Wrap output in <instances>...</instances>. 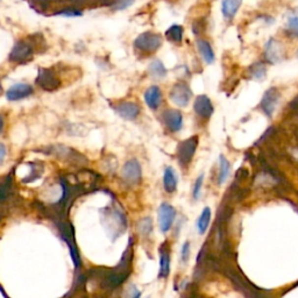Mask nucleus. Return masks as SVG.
<instances>
[{"mask_svg":"<svg viewBox=\"0 0 298 298\" xmlns=\"http://www.w3.org/2000/svg\"><path fill=\"white\" fill-rule=\"evenodd\" d=\"M280 91L276 88H270L269 90L266 91L263 94L261 104H260V109L267 117H272L275 110H276L278 100H280Z\"/></svg>","mask_w":298,"mask_h":298,"instance_id":"11","label":"nucleus"},{"mask_svg":"<svg viewBox=\"0 0 298 298\" xmlns=\"http://www.w3.org/2000/svg\"><path fill=\"white\" fill-rule=\"evenodd\" d=\"M36 84L44 91L53 92V91H56L57 89L61 88L62 79L55 69L40 68L36 77Z\"/></svg>","mask_w":298,"mask_h":298,"instance_id":"5","label":"nucleus"},{"mask_svg":"<svg viewBox=\"0 0 298 298\" xmlns=\"http://www.w3.org/2000/svg\"><path fill=\"white\" fill-rule=\"evenodd\" d=\"M136 230L141 236L148 237L149 234L153 232V223H151L150 218H144V219L139 221L138 225H136Z\"/></svg>","mask_w":298,"mask_h":298,"instance_id":"27","label":"nucleus"},{"mask_svg":"<svg viewBox=\"0 0 298 298\" xmlns=\"http://www.w3.org/2000/svg\"><path fill=\"white\" fill-rule=\"evenodd\" d=\"M266 74H267V68H266V65L261 62L254 63V64L250 65L248 69L249 77L252 79H256V81L265 78Z\"/></svg>","mask_w":298,"mask_h":298,"instance_id":"25","label":"nucleus"},{"mask_svg":"<svg viewBox=\"0 0 298 298\" xmlns=\"http://www.w3.org/2000/svg\"><path fill=\"white\" fill-rule=\"evenodd\" d=\"M49 153L56 156L60 160L64 161L66 163L76 164V166H84L88 163L87 158L75 149L65 147V146H53L49 149Z\"/></svg>","mask_w":298,"mask_h":298,"instance_id":"7","label":"nucleus"},{"mask_svg":"<svg viewBox=\"0 0 298 298\" xmlns=\"http://www.w3.org/2000/svg\"><path fill=\"white\" fill-rule=\"evenodd\" d=\"M60 15L62 17H78V15H82V12L79 11H75V9H71V11H63L60 13Z\"/></svg>","mask_w":298,"mask_h":298,"instance_id":"32","label":"nucleus"},{"mask_svg":"<svg viewBox=\"0 0 298 298\" xmlns=\"http://www.w3.org/2000/svg\"><path fill=\"white\" fill-rule=\"evenodd\" d=\"M134 0H117L113 4L114 11H123V9L131 7Z\"/></svg>","mask_w":298,"mask_h":298,"instance_id":"30","label":"nucleus"},{"mask_svg":"<svg viewBox=\"0 0 298 298\" xmlns=\"http://www.w3.org/2000/svg\"><path fill=\"white\" fill-rule=\"evenodd\" d=\"M231 171V163L225 156L221 155L219 160V174H218V184L221 185L226 182L228 175Z\"/></svg>","mask_w":298,"mask_h":298,"instance_id":"24","label":"nucleus"},{"mask_svg":"<svg viewBox=\"0 0 298 298\" xmlns=\"http://www.w3.org/2000/svg\"><path fill=\"white\" fill-rule=\"evenodd\" d=\"M114 111L126 120H135L141 112V107L135 101H122L114 106Z\"/></svg>","mask_w":298,"mask_h":298,"instance_id":"13","label":"nucleus"},{"mask_svg":"<svg viewBox=\"0 0 298 298\" xmlns=\"http://www.w3.org/2000/svg\"><path fill=\"white\" fill-rule=\"evenodd\" d=\"M2 94V85H1V82H0V96Z\"/></svg>","mask_w":298,"mask_h":298,"instance_id":"35","label":"nucleus"},{"mask_svg":"<svg viewBox=\"0 0 298 298\" xmlns=\"http://www.w3.org/2000/svg\"><path fill=\"white\" fill-rule=\"evenodd\" d=\"M287 30L289 31L293 36L298 37V9L295 13L290 14L289 17H288Z\"/></svg>","mask_w":298,"mask_h":298,"instance_id":"28","label":"nucleus"},{"mask_svg":"<svg viewBox=\"0 0 298 298\" xmlns=\"http://www.w3.org/2000/svg\"><path fill=\"white\" fill-rule=\"evenodd\" d=\"M265 56L266 60H267L269 63H272V64L281 62L284 56V48L280 41L275 39L269 40L267 44H266Z\"/></svg>","mask_w":298,"mask_h":298,"instance_id":"14","label":"nucleus"},{"mask_svg":"<svg viewBox=\"0 0 298 298\" xmlns=\"http://www.w3.org/2000/svg\"><path fill=\"white\" fill-rule=\"evenodd\" d=\"M158 225H160L161 232L167 233L169 232L170 228L173 227L174 221L176 218V210L174 206H171L168 203H162L158 208Z\"/></svg>","mask_w":298,"mask_h":298,"instance_id":"9","label":"nucleus"},{"mask_svg":"<svg viewBox=\"0 0 298 298\" xmlns=\"http://www.w3.org/2000/svg\"><path fill=\"white\" fill-rule=\"evenodd\" d=\"M203 184H204V175H199L198 179H196L195 185H193V190H192V196L195 199H199V197H201Z\"/></svg>","mask_w":298,"mask_h":298,"instance_id":"29","label":"nucleus"},{"mask_svg":"<svg viewBox=\"0 0 298 298\" xmlns=\"http://www.w3.org/2000/svg\"><path fill=\"white\" fill-rule=\"evenodd\" d=\"M144 97L146 104H147L151 110H157L158 107L161 106V104H162V92H161L160 88L156 87V85L148 88L147 91H146L144 94Z\"/></svg>","mask_w":298,"mask_h":298,"instance_id":"19","label":"nucleus"},{"mask_svg":"<svg viewBox=\"0 0 298 298\" xmlns=\"http://www.w3.org/2000/svg\"><path fill=\"white\" fill-rule=\"evenodd\" d=\"M33 92L34 89L31 85L26 83H18L12 85V87L6 91V98H7L9 101H18L31 96Z\"/></svg>","mask_w":298,"mask_h":298,"instance_id":"15","label":"nucleus"},{"mask_svg":"<svg viewBox=\"0 0 298 298\" xmlns=\"http://www.w3.org/2000/svg\"><path fill=\"white\" fill-rule=\"evenodd\" d=\"M6 154H7V148H6L5 145L0 144V164H1L2 161H4Z\"/></svg>","mask_w":298,"mask_h":298,"instance_id":"33","label":"nucleus"},{"mask_svg":"<svg viewBox=\"0 0 298 298\" xmlns=\"http://www.w3.org/2000/svg\"><path fill=\"white\" fill-rule=\"evenodd\" d=\"M197 146H198L197 135H193L191 138L185 139V140L179 142V146H177L176 156L180 166L183 167L189 166L190 162L192 161L193 156H195L196 150H197Z\"/></svg>","mask_w":298,"mask_h":298,"instance_id":"6","label":"nucleus"},{"mask_svg":"<svg viewBox=\"0 0 298 298\" xmlns=\"http://www.w3.org/2000/svg\"><path fill=\"white\" fill-rule=\"evenodd\" d=\"M243 0H221V14L225 20H232L241 7Z\"/></svg>","mask_w":298,"mask_h":298,"instance_id":"18","label":"nucleus"},{"mask_svg":"<svg viewBox=\"0 0 298 298\" xmlns=\"http://www.w3.org/2000/svg\"><path fill=\"white\" fill-rule=\"evenodd\" d=\"M4 126H5L4 116H2V114H0V134H1V133H2V129H4Z\"/></svg>","mask_w":298,"mask_h":298,"instance_id":"34","label":"nucleus"},{"mask_svg":"<svg viewBox=\"0 0 298 298\" xmlns=\"http://www.w3.org/2000/svg\"><path fill=\"white\" fill-rule=\"evenodd\" d=\"M0 293H1V294H2V295H4V296H5V295H6V294H5V291H4V290H2V288H1V285H0Z\"/></svg>","mask_w":298,"mask_h":298,"instance_id":"36","label":"nucleus"},{"mask_svg":"<svg viewBox=\"0 0 298 298\" xmlns=\"http://www.w3.org/2000/svg\"><path fill=\"white\" fill-rule=\"evenodd\" d=\"M57 227H59L60 234H61L62 239L64 240V242L68 246L69 250H70V256L74 262V266L76 269H81L82 267V261H81V255H79L77 245H76L75 240V231L72 227L71 223H69L66 219H59L54 221Z\"/></svg>","mask_w":298,"mask_h":298,"instance_id":"3","label":"nucleus"},{"mask_svg":"<svg viewBox=\"0 0 298 298\" xmlns=\"http://www.w3.org/2000/svg\"><path fill=\"white\" fill-rule=\"evenodd\" d=\"M133 261V239H129L128 246L120 259L118 266L114 268H92L85 275L87 282L97 281L103 290H114L127 280L132 271Z\"/></svg>","mask_w":298,"mask_h":298,"instance_id":"1","label":"nucleus"},{"mask_svg":"<svg viewBox=\"0 0 298 298\" xmlns=\"http://www.w3.org/2000/svg\"><path fill=\"white\" fill-rule=\"evenodd\" d=\"M297 57H298V50H297Z\"/></svg>","mask_w":298,"mask_h":298,"instance_id":"37","label":"nucleus"},{"mask_svg":"<svg viewBox=\"0 0 298 298\" xmlns=\"http://www.w3.org/2000/svg\"><path fill=\"white\" fill-rule=\"evenodd\" d=\"M163 186L167 192L173 193L177 189V177L173 168L167 167L163 174Z\"/></svg>","mask_w":298,"mask_h":298,"instance_id":"21","label":"nucleus"},{"mask_svg":"<svg viewBox=\"0 0 298 298\" xmlns=\"http://www.w3.org/2000/svg\"><path fill=\"white\" fill-rule=\"evenodd\" d=\"M189 258H190V242L185 241L184 245L182 246V250H180V259H182L183 263H186Z\"/></svg>","mask_w":298,"mask_h":298,"instance_id":"31","label":"nucleus"},{"mask_svg":"<svg viewBox=\"0 0 298 298\" xmlns=\"http://www.w3.org/2000/svg\"><path fill=\"white\" fill-rule=\"evenodd\" d=\"M193 110L199 118L204 120L210 119L214 112V107L212 105L211 99L205 94H201L196 98L195 103H193Z\"/></svg>","mask_w":298,"mask_h":298,"instance_id":"12","label":"nucleus"},{"mask_svg":"<svg viewBox=\"0 0 298 298\" xmlns=\"http://www.w3.org/2000/svg\"><path fill=\"white\" fill-rule=\"evenodd\" d=\"M162 119L166 127L170 132L176 133L183 127V116L177 110H167L162 114Z\"/></svg>","mask_w":298,"mask_h":298,"instance_id":"16","label":"nucleus"},{"mask_svg":"<svg viewBox=\"0 0 298 298\" xmlns=\"http://www.w3.org/2000/svg\"><path fill=\"white\" fill-rule=\"evenodd\" d=\"M211 215H212L211 209L206 206L204 210L202 211V213L199 215L197 220V230L199 234H205L206 231H208L209 225H210L211 221Z\"/></svg>","mask_w":298,"mask_h":298,"instance_id":"23","label":"nucleus"},{"mask_svg":"<svg viewBox=\"0 0 298 298\" xmlns=\"http://www.w3.org/2000/svg\"><path fill=\"white\" fill-rule=\"evenodd\" d=\"M134 49L141 55L149 56L155 54L162 46V36L154 31H145L134 40Z\"/></svg>","mask_w":298,"mask_h":298,"instance_id":"4","label":"nucleus"},{"mask_svg":"<svg viewBox=\"0 0 298 298\" xmlns=\"http://www.w3.org/2000/svg\"><path fill=\"white\" fill-rule=\"evenodd\" d=\"M170 272V246L167 241L160 247V272L158 277L167 278Z\"/></svg>","mask_w":298,"mask_h":298,"instance_id":"17","label":"nucleus"},{"mask_svg":"<svg viewBox=\"0 0 298 298\" xmlns=\"http://www.w3.org/2000/svg\"><path fill=\"white\" fill-rule=\"evenodd\" d=\"M149 74L154 78H163L167 75V69L160 60H155L149 65Z\"/></svg>","mask_w":298,"mask_h":298,"instance_id":"26","label":"nucleus"},{"mask_svg":"<svg viewBox=\"0 0 298 298\" xmlns=\"http://www.w3.org/2000/svg\"><path fill=\"white\" fill-rule=\"evenodd\" d=\"M196 46H197L199 55L202 56L206 64H212L214 62L215 56L211 43L204 39H198L196 41Z\"/></svg>","mask_w":298,"mask_h":298,"instance_id":"20","label":"nucleus"},{"mask_svg":"<svg viewBox=\"0 0 298 298\" xmlns=\"http://www.w3.org/2000/svg\"><path fill=\"white\" fill-rule=\"evenodd\" d=\"M184 35V28L180 25H173L166 30V37L173 43H180Z\"/></svg>","mask_w":298,"mask_h":298,"instance_id":"22","label":"nucleus"},{"mask_svg":"<svg viewBox=\"0 0 298 298\" xmlns=\"http://www.w3.org/2000/svg\"><path fill=\"white\" fill-rule=\"evenodd\" d=\"M170 99L174 104L179 107H186L189 105L190 99L192 97V91L186 83H176L170 90Z\"/></svg>","mask_w":298,"mask_h":298,"instance_id":"8","label":"nucleus"},{"mask_svg":"<svg viewBox=\"0 0 298 298\" xmlns=\"http://www.w3.org/2000/svg\"><path fill=\"white\" fill-rule=\"evenodd\" d=\"M37 46H39V43L36 42L34 37L33 39L18 41L14 44L12 52L9 53L8 60L15 64H26L33 60L37 50Z\"/></svg>","mask_w":298,"mask_h":298,"instance_id":"2","label":"nucleus"},{"mask_svg":"<svg viewBox=\"0 0 298 298\" xmlns=\"http://www.w3.org/2000/svg\"><path fill=\"white\" fill-rule=\"evenodd\" d=\"M121 177L126 183L131 185L138 184L140 182L142 179V169L138 160L133 158L125 163L121 170Z\"/></svg>","mask_w":298,"mask_h":298,"instance_id":"10","label":"nucleus"}]
</instances>
